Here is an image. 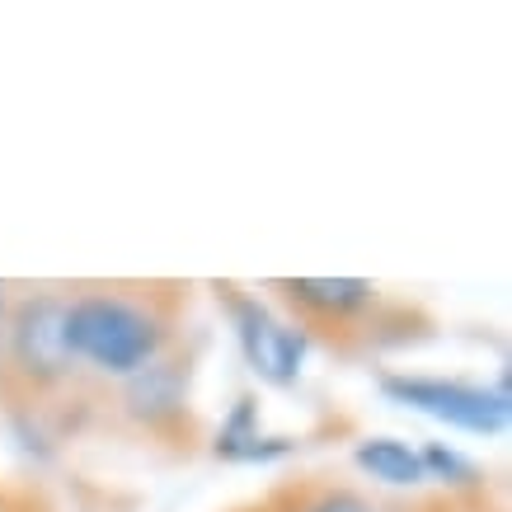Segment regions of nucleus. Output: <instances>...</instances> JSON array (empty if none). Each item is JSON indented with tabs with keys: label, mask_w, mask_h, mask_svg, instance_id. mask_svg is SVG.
Returning a JSON list of instances; mask_svg holds the SVG:
<instances>
[{
	"label": "nucleus",
	"mask_w": 512,
	"mask_h": 512,
	"mask_svg": "<svg viewBox=\"0 0 512 512\" xmlns=\"http://www.w3.org/2000/svg\"><path fill=\"white\" fill-rule=\"evenodd\" d=\"M66 339L76 367L104 381H127L132 372L170 353L174 320L160 311L156 296H132L123 287H85V292H66Z\"/></svg>",
	"instance_id": "obj_1"
},
{
	"label": "nucleus",
	"mask_w": 512,
	"mask_h": 512,
	"mask_svg": "<svg viewBox=\"0 0 512 512\" xmlns=\"http://www.w3.org/2000/svg\"><path fill=\"white\" fill-rule=\"evenodd\" d=\"M0 376L24 395H57L80 376L66 339V292H19L0 325Z\"/></svg>",
	"instance_id": "obj_2"
},
{
	"label": "nucleus",
	"mask_w": 512,
	"mask_h": 512,
	"mask_svg": "<svg viewBox=\"0 0 512 512\" xmlns=\"http://www.w3.org/2000/svg\"><path fill=\"white\" fill-rule=\"evenodd\" d=\"M381 395L400 409H414L423 419L447 423L456 433H475V437H498L508 433L512 419V400H508V381L498 386H470V381H447V376H381Z\"/></svg>",
	"instance_id": "obj_3"
},
{
	"label": "nucleus",
	"mask_w": 512,
	"mask_h": 512,
	"mask_svg": "<svg viewBox=\"0 0 512 512\" xmlns=\"http://www.w3.org/2000/svg\"><path fill=\"white\" fill-rule=\"evenodd\" d=\"M226 315H231L235 348L254 372V381H264L273 390H292L301 381L306 353H311V334L296 320H282L264 296L249 292H226Z\"/></svg>",
	"instance_id": "obj_4"
},
{
	"label": "nucleus",
	"mask_w": 512,
	"mask_h": 512,
	"mask_svg": "<svg viewBox=\"0 0 512 512\" xmlns=\"http://www.w3.org/2000/svg\"><path fill=\"white\" fill-rule=\"evenodd\" d=\"M273 292L296 311V325L306 329H343L362 325L376 311V287L367 278H278Z\"/></svg>",
	"instance_id": "obj_5"
},
{
	"label": "nucleus",
	"mask_w": 512,
	"mask_h": 512,
	"mask_svg": "<svg viewBox=\"0 0 512 512\" xmlns=\"http://www.w3.org/2000/svg\"><path fill=\"white\" fill-rule=\"evenodd\" d=\"M118 386H123V395H118L123 414L137 428H146L156 437H170L179 428H188V362L165 353L151 367H141L127 381H118Z\"/></svg>",
	"instance_id": "obj_6"
},
{
	"label": "nucleus",
	"mask_w": 512,
	"mask_h": 512,
	"mask_svg": "<svg viewBox=\"0 0 512 512\" xmlns=\"http://www.w3.org/2000/svg\"><path fill=\"white\" fill-rule=\"evenodd\" d=\"M296 451V437H282V433H264L259 428V404L249 400H235V409L226 414L221 423L217 442H212V456L217 461H231V466H273L282 456Z\"/></svg>",
	"instance_id": "obj_7"
},
{
	"label": "nucleus",
	"mask_w": 512,
	"mask_h": 512,
	"mask_svg": "<svg viewBox=\"0 0 512 512\" xmlns=\"http://www.w3.org/2000/svg\"><path fill=\"white\" fill-rule=\"evenodd\" d=\"M353 466L367 480L390 484V489H419V484H428L419 447L404 442V437H362L353 447Z\"/></svg>",
	"instance_id": "obj_8"
},
{
	"label": "nucleus",
	"mask_w": 512,
	"mask_h": 512,
	"mask_svg": "<svg viewBox=\"0 0 512 512\" xmlns=\"http://www.w3.org/2000/svg\"><path fill=\"white\" fill-rule=\"evenodd\" d=\"M419 456H423V475L437 484H447V489H475V484H480L475 461H466V456L456 447H447V442H423Z\"/></svg>",
	"instance_id": "obj_9"
},
{
	"label": "nucleus",
	"mask_w": 512,
	"mask_h": 512,
	"mask_svg": "<svg viewBox=\"0 0 512 512\" xmlns=\"http://www.w3.org/2000/svg\"><path fill=\"white\" fill-rule=\"evenodd\" d=\"M292 512H381L367 494H357L348 484H311L292 498Z\"/></svg>",
	"instance_id": "obj_10"
},
{
	"label": "nucleus",
	"mask_w": 512,
	"mask_h": 512,
	"mask_svg": "<svg viewBox=\"0 0 512 512\" xmlns=\"http://www.w3.org/2000/svg\"><path fill=\"white\" fill-rule=\"evenodd\" d=\"M0 512H5V498H0Z\"/></svg>",
	"instance_id": "obj_11"
}]
</instances>
